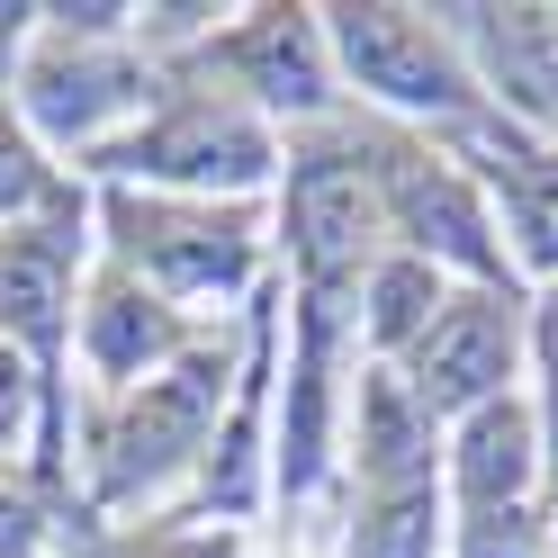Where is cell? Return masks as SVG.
Here are the masks:
<instances>
[{"label": "cell", "instance_id": "cell-1", "mask_svg": "<svg viewBox=\"0 0 558 558\" xmlns=\"http://www.w3.org/2000/svg\"><path fill=\"white\" fill-rule=\"evenodd\" d=\"M19 126L63 154H109L162 99V63L135 46V10H37L19 54Z\"/></svg>", "mask_w": 558, "mask_h": 558}, {"label": "cell", "instance_id": "cell-2", "mask_svg": "<svg viewBox=\"0 0 558 558\" xmlns=\"http://www.w3.org/2000/svg\"><path fill=\"white\" fill-rule=\"evenodd\" d=\"M316 19H325L333 82H342V99H361V118L405 126V135H460L477 118H496L441 10L342 0V10H316Z\"/></svg>", "mask_w": 558, "mask_h": 558}, {"label": "cell", "instance_id": "cell-3", "mask_svg": "<svg viewBox=\"0 0 558 558\" xmlns=\"http://www.w3.org/2000/svg\"><path fill=\"white\" fill-rule=\"evenodd\" d=\"M378 253H388V217H378L361 118L289 135V154H279V262H289V289L316 306H352Z\"/></svg>", "mask_w": 558, "mask_h": 558}, {"label": "cell", "instance_id": "cell-4", "mask_svg": "<svg viewBox=\"0 0 558 558\" xmlns=\"http://www.w3.org/2000/svg\"><path fill=\"white\" fill-rule=\"evenodd\" d=\"M279 154L289 135L262 126L253 109H234L217 90H162L154 118L118 135L90 171L109 190H162V198H207V207H253L262 190H279Z\"/></svg>", "mask_w": 558, "mask_h": 558}, {"label": "cell", "instance_id": "cell-5", "mask_svg": "<svg viewBox=\"0 0 558 558\" xmlns=\"http://www.w3.org/2000/svg\"><path fill=\"white\" fill-rule=\"evenodd\" d=\"M361 145H369L378 217H388L397 253L433 262L441 279H460V289H522L513 262H505V234H496V207H486L477 171L450 154L441 135H405V126L361 118Z\"/></svg>", "mask_w": 558, "mask_h": 558}, {"label": "cell", "instance_id": "cell-6", "mask_svg": "<svg viewBox=\"0 0 558 558\" xmlns=\"http://www.w3.org/2000/svg\"><path fill=\"white\" fill-rule=\"evenodd\" d=\"M99 226H109V270L145 279L162 306H226L270 262L253 207H207V198H162V190H99Z\"/></svg>", "mask_w": 558, "mask_h": 558}, {"label": "cell", "instance_id": "cell-7", "mask_svg": "<svg viewBox=\"0 0 558 558\" xmlns=\"http://www.w3.org/2000/svg\"><path fill=\"white\" fill-rule=\"evenodd\" d=\"M171 73L190 90H217L234 109H253L279 135H306V126L342 118V82H333L316 10H226L190 54H171Z\"/></svg>", "mask_w": 558, "mask_h": 558}, {"label": "cell", "instance_id": "cell-8", "mask_svg": "<svg viewBox=\"0 0 558 558\" xmlns=\"http://www.w3.org/2000/svg\"><path fill=\"white\" fill-rule=\"evenodd\" d=\"M226 397H234V352H226V342H198V352L171 361L162 378L126 388L118 414L90 441L99 496L135 505V496H162L171 477H198L207 441H217V424H226Z\"/></svg>", "mask_w": 558, "mask_h": 558}, {"label": "cell", "instance_id": "cell-9", "mask_svg": "<svg viewBox=\"0 0 558 558\" xmlns=\"http://www.w3.org/2000/svg\"><path fill=\"white\" fill-rule=\"evenodd\" d=\"M522 352H532V298L522 289H450L433 333L397 361V378H405V397L450 433L460 414L513 397Z\"/></svg>", "mask_w": 558, "mask_h": 558}, {"label": "cell", "instance_id": "cell-10", "mask_svg": "<svg viewBox=\"0 0 558 558\" xmlns=\"http://www.w3.org/2000/svg\"><path fill=\"white\" fill-rule=\"evenodd\" d=\"M73 270H82V190H63L46 217L0 234V352H19L46 378L54 433H63V378L54 369L73 352Z\"/></svg>", "mask_w": 558, "mask_h": 558}, {"label": "cell", "instance_id": "cell-11", "mask_svg": "<svg viewBox=\"0 0 558 558\" xmlns=\"http://www.w3.org/2000/svg\"><path fill=\"white\" fill-rule=\"evenodd\" d=\"M441 145L477 171L486 207H496V234H505L513 279L558 289V145H541V135H522V126H505V118H477V126H460V135H441Z\"/></svg>", "mask_w": 558, "mask_h": 558}, {"label": "cell", "instance_id": "cell-12", "mask_svg": "<svg viewBox=\"0 0 558 558\" xmlns=\"http://www.w3.org/2000/svg\"><path fill=\"white\" fill-rule=\"evenodd\" d=\"M73 352H82V369H90L109 397H126V388H145V378H162L171 361H190L198 333H190L181 306H162V298L145 289V279L99 270L90 298L73 306Z\"/></svg>", "mask_w": 558, "mask_h": 558}, {"label": "cell", "instance_id": "cell-13", "mask_svg": "<svg viewBox=\"0 0 558 558\" xmlns=\"http://www.w3.org/2000/svg\"><path fill=\"white\" fill-rule=\"evenodd\" d=\"M541 486H549V450H541V414L522 388L441 433V496L460 513H522L541 505Z\"/></svg>", "mask_w": 558, "mask_h": 558}, {"label": "cell", "instance_id": "cell-14", "mask_svg": "<svg viewBox=\"0 0 558 558\" xmlns=\"http://www.w3.org/2000/svg\"><path fill=\"white\" fill-rule=\"evenodd\" d=\"M342 414H352V486H361V505H405V496H433L441 486V424L405 397L397 369L369 361Z\"/></svg>", "mask_w": 558, "mask_h": 558}, {"label": "cell", "instance_id": "cell-15", "mask_svg": "<svg viewBox=\"0 0 558 558\" xmlns=\"http://www.w3.org/2000/svg\"><path fill=\"white\" fill-rule=\"evenodd\" d=\"M460 289V279H441L433 262H414V253H378L369 262V279H361V298H352V342L378 361V369H397L414 342L433 333V316H441V298Z\"/></svg>", "mask_w": 558, "mask_h": 558}, {"label": "cell", "instance_id": "cell-16", "mask_svg": "<svg viewBox=\"0 0 558 558\" xmlns=\"http://www.w3.org/2000/svg\"><path fill=\"white\" fill-rule=\"evenodd\" d=\"M54 198H63V181H54L46 145H37V135H27L10 109H0V234L27 226V217H46Z\"/></svg>", "mask_w": 558, "mask_h": 558}, {"label": "cell", "instance_id": "cell-17", "mask_svg": "<svg viewBox=\"0 0 558 558\" xmlns=\"http://www.w3.org/2000/svg\"><path fill=\"white\" fill-rule=\"evenodd\" d=\"M441 558H558V549H549L541 505H522V513H460Z\"/></svg>", "mask_w": 558, "mask_h": 558}, {"label": "cell", "instance_id": "cell-18", "mask_svg": "<svg viewBox=\"0 0 558 558\" xmlns=\"http://www.w3.org/2000/svg\"><path fill=\"white\" fill-rule=\"evenodd\" d=\"M522 369L541 378L532 414H541V450H549V477H558V289L532 298V352H522Z\"/></svg>", "mask_w": 558, "mask_h": 558}, {"label": "cell", "instance_id": "cell-19", "mask_svg": "<svg viewBox=\"0 0 558 558\" xmlns=\"http://www.w3.org/2000/svg\"><path fill=\"white\" fill-rule=\"evenodd\" d=\"M27 424H46V441L63 450V433H54V405H46V378L27 369L19 352H0V460L19 450V433H27Z\"/></svg>", "mask_w": 558, "mask_h": 558}, {"label": "cell", "instance_id": "cell-20", "mask_svg": "<svg viewBox=\"0 0 558 558\" xmlns=\"http://www.w3.org/2000/svg\"><path fill=\"white\" fill-rule=\"evenodd\" d=\"M27 549H37V505L0 486V558H27Z\"/></svg>", "mask_w": 558, "mask_h": 558}, {"label": "cell", "instance_id": "cell-21", "mask_svg": "<svg viewBox=\"0 0 558 558\" xmlns=\"http://www.w3.org/2000/svg\"><path fill=\"white\" fill-rule=\"evenodd\" d=\"M27 19H37V10H0V90L19 82V54H27Z\"/></svg>", "mask_w": 558, "mask_h": 558}]
</instances>
